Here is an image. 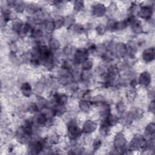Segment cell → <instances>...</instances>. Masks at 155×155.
I'll list each match as a JSON object with an SVG mask.
<instances>
[{
    "label": "cell",
    "instance_id": "cell-3",
    "mask_svg": "<svg viewBox=\"0 0 155 155\" xmlns=\"http://www.w3.org/2000/svg\"><path fill=\"white\" fill-rule=\"evenodd\" d=\"M82 133V130L79 128L74 120H71L69 121L67 125V134L70 140H75L78 139L81 136Z\"/></svg>",
    "mask_w": 155,
    "mask_h": 155
},
{
    "label": "cell",
    "instance_id": "cell-20",
    "mask_svg": "<svg viewBox=\"0 0 155 155\" xmlns=\"http://www.w3.org/2000/svg\"><path fill=\"white\" fill-rule=\"evenodd\" d=\"M79 107L82 112H88L90 108V104L87 100H81L79 103Z\"/></svg>",
    "mask_w": 155,
    "mask_h": 155
},
{
    "label": "cell",
    "instance_id": "cell-2",
    "mask_svg": "<svg viewBox=\"0 0 155 155\" xmlns=\"http://www.w3.org/2000/svg\"><path fill=\"white\" fill-rule=\"evenodd\" d=\"M147 141L145 137L140 134L135 135L130 143V150L137 151L139 150H146Z\"/></svg>",
    "mask_w": 155,
    "mask_h": 155
},
{
    "label": "cell",
    "instance_id": "cell-1",
    "mask_svg": "<svg viewBox=\"0 0 155 155\" xmlns=\"http://www.w3.org/2000/svg\"><path fill=\"white\" fill-rule=\"evenodd\" d=\"M114 147L115 150L119 153H125L127 150V140L122 133H118L115 136L114 139Z\"/></svg>",
    "mask_w": 155,
    "mask_h": 155
},
{
    "label": "cell",
    "instance_id": "cell-14",
    "mask_svg": "<svg viewBox=\"0 0 155 155\" xmlns=\"http://www.w3.org/2000/svg\"><path fill=\"white\" fill-rule=\"evenodd\" d=\"M21 91L25 97H30L32 94V88L31 85L28 82L23 83L21 86Z\"/></svg>",
    "mask_w": 155,
    "mask_h": 155
},
{
    "label": "cell",
    "instance_id": "cell-24",
    "mask_svg": "<svg viewBox=\"0 0 155 155\" xmlns=\"http://www.w3.org/2000/svg\"><path fill=\"white\" fill-rule=\"evenodd\" d=\"M91 77V74L90 73L89 70H84L80 75V78H81L82 81H83L84 82H88L90 81Z\"/></svg>",
    "mask_w": 155,
    "mask_h": 155
},
{
    "label": "cell",
    "instance_id": "cell-31",
    "mask_svg": "<svg viewBox=\"0 0 155 155\" xmlns=\"http://www.w3.org/2000/svg\"><path fill=\"white\" fill-rule=\"evenodd\" d=\"M101 145H102V141H101V140L100 139H99V138H96V139L94 140V142H93V150H94V151H96L97 150H98V149L100 148V147L101 146Z\"/></svg>",
    "mask_w": 155,
    "mask_h": 155
},
{
    "label": "cell",
    "instance_id": "cell-28",
    "mask_svg": "<svg viewBox=\"0 0 155 155\" xmlns=\"http://www.w3.org/2000/svg\"><path fill=\"white\" fill-rule=\"evenodd\" d=\"M93 65V63L91 61L87 60L82 64V68L83 70H90Z\"/></svg>",
    "mask_w": 155,
    "mask_h": 155
},
{
    "label": "cell",
    "instance_id": "cell-4",
    "mask_svg": "<svg viewBox=\"0 0 155 155\" xmlns=\"http://www.w3.org/2000/svg\"><path fill=\"white\" fill-rule=\"evenodd\" d=\"M45 145V141L36 140L30 142L28 145V151L31 154H38L44 150Z\"/></svg>",
    "mask_w": 155,
    "mask_h": 155
},
{
    "label": "cell",
    "instance_id": "cell-11",
    "mask_svg": "<svg viewBox=\"0 0 155 155\" xmlns=\"http://www.w3.org/2000/svg\"><path fill=\"white\" fill-rule=\"evenodd\" d=\"M151 82V76L149 72L143 71L141 73L139 78V83L144 86L148 87Z\"/></svg>",
    "mask_w": 155,
    "mask_h": 155
},
{
    "label": "cell",
    "instance_id": "cell-12",
    "mask_svg": "<svg viewBox=\"0 0 155 155\" xmlns=\"http://www.w3.org/2000/svg\"><path fill=\"white\" fill-rule=\"evenodd\" d=\"M129 24H130L131 30L135 34H140L142 33L143 27L139 20L134 18Z\"/></svg>",
    "mask_w": 155,
    "mask_h": 155
},
{
    "label": "cell",
    "instance_id": "cell-32",
    "mask_svg": "<svg viewBox=\"0 0 155 155\" xmlns=\"http://www.w3.org/2000/svg\"><path fill=\"white\" fill-rule=\"evenodd\" d=\"M116 108H117V112H118L119 114H122V113H124V111H125V105H124V104L123 102H118V103L117 104Z\"/></svg>",
    "mask_w": 155,
    "mask_h": 155
},
{
    "label": "cell",
    "instance_id": "cell-22",
    "mask_svg": "<svg viewBox=\"0 0 155 155\" xmlns=\"http://www.w3.org/2000/svg\"><path fill=\"white\" fill-rule=\"evenodd\" d=\"M54 25H55V28L58 29L62 27L64 25V18L61 16H58L54 18V20H53Z\"/></svg>",
    "mask_w": 155,
    "mask_h": 155
},
{
    "label": "cell",
    "instance_id": "cell-10",
    "mask_svg": "<svg viewBox=\"0 0 155 155\" xmlns=\"http://www.w3.org/2000/svg\"><path fill=\"white\" fill-rule=\"evenodd\" d=\"M155 52L154 47H150L145 49L142 53V59L146 62H150L154 59Z\"/></svg>",
    "mask_w": 155,
    "mask_h": 155
},
{
    "label": "cell",
    "instance_id": "cell-7",
    "mask_svg": "<svg viewBox=\"0 0 155 155\" xmlns=\"http://www.w3.org/2000/svg\"><path fill=\"white\" fill-rule=\"evenodd\" d=\"M106 11V7L103 4L97 3L92 6V14L96 17L103 16L105 14Z\"/></svg>",
    "mask_w": 155,
    "mask_h": 155
},
{
    "label": "cell",
    "instance_id": "cell-29",
    "mask_svg": "<svg viewBox=\"0 0 155 155\" xmlns=\"http://www.w3.org/2000/svg\"><path fill=\"white\" fill-rule=\"evenodd\" d=\"M27 110L28 112L31 113H36L39 110V107L38 105H36L35 103H31L29 104Z\"/></svg>",
    "mask_w": 155,
    "mask_h": 155
},
{
    "label": "cell",
    "instance_id": "cell-21",
    "mask_svg": "<svg viewBox=\"0 0 155 155\" xmlns=\"http://www.w3.org/2000/svg\"><path fill=\"white\" fill-rule=\"evenodd\" d=\"M39 8L35 4H30L26 6V10L30 14H35L39 12Z\"/></svg>",
    "mask_w": 155,
    "mask_h": 155
},
{
    "label": "cell",
    "instance_id": "cell-33",
    "mask_svg": "<svg viewBox=\"0 0 155 155\" xmlns=\"http://www.w3.org/2000/svg\"><path fill=\"white\" fill-rule=\"evenodd\" d=\"M72 52V47L70 45L65 46L63 49V53L65 55H70Z\"/></svg>",
    "mask_w": 155,
    "mask_h": 155
},
{
    "label": "cell",
    "instance_id": "cell-13",
    "mask_svg": "<svg viewBox=\"0 0 155 155\" xmlns=\"http://www.w3.org/2000/svg\"><path fill=\"white\" fill-rule=\"evenodd\" d=\"M54 101L58 105H65L68 101V96L64 93H56L54 95Z\"/></svg>",
    "mask_w": 155,
    "mask_h": 155
},
{
    "label": "cell",
    "instance_id": "cell-27",
    "mask_svg": "<svg viewBox=\"0 0 155 155\" xmlns=\"http://www.w3.org/2000/svg\"><path fill=\"white\" fill-rule=\"evenodd\" d=\"M84 8V3L82 1H76L74 4V10L76 12H80Z\"/></svg>",
    "mask_w": 155,
    "mask_h": 155
},
{
    "label": "cell",
    "instance_id": "cell-16",
    "mask_svg": "<svg viewBox=\"0 0 155 155\" xmlns=\"http://www.w3.org/2000/svg\"><path fill=\"white\" fill-rule=\"evenodd\" d=\"M12 7L18 13L22 12L25 8V3L21 1H13Z\"/></svg>",
    "mask_w": 155,
    "mask_h": 155
},
{
    "label": "cell",
    "instance_id": "cell-18",
    "mask_svg": "<svg viewBox=\"0 0 155 155\" xmlns=\"http://www.w3.org/2000/svg\"><path fill=\"white\" fill-rule=\"evenodd\" d=\"M44 28L48 34L51 33L56 29L53 20H48L44 22Z\"/></svg>",
    "mask_w": 155,
    "mask_h": 155
},
{
    "label": "cell",
    "instance_id": "cell-15",
    "mask_svg": "<svg viewBox=\"0 0 155 155\" xmlns=\"http://www.w3.org/2000/svg\"><path fill=\"white\" fill-rule=\"evenodd\" d=\"M104 120L106 122V123L110 127H111V126L116 125L117 124V122H119V119L117 116L110 113L106 117L104 118Z\"/></svg>",
    "mask_w": 155,
    "mask_h": 155
},
{
    "label": "cell",
    "instance_id": "cell-26",
    "mask_svg": "<svg viewBox=\"0 0 155 155\" xmlns=\"http://www.w3.org/2000/svg\"><path fill=\"white\" fill-rule=\"evenodd\" d=\"M116 21H115L113 19H110L108 20L107 22V25L105 26L106 29L109 30H115V26L116 24Z\"/></svg>",
    "mask_w": 155,
    "mask_h": 155
},
{
    "label": "cell",
    "instance_id": "cell-34",
    "mask_svg": "<svg viewBox=\"0 0 155 155\" xmlns=\"http://www.w3.org/2000/svg\"><path fill=\"white\" fill-rule=\"evenodd\" d=\"M154 101H152L150 105H149V107H148V109H149V111L153 113H154Z\"/></svg>",
    "mask_w": 155,
    "mask_h": 155
},
{
    "label": "cell",
    "instance_id": "cell-6",
    "mask_svg": "<svg viewBox=\"0 0 155 155\" xmlns=\"http://www.w3.org/2000/svg\"><path fill=\"white\" fill-rule=\"evenodd\" d=\"M153 10L150 5H144L140 7L138 11V15L142 19H150L153 16Z\"/></svg>",
    "mask_w": 155,
    "mask_h": 155
},
{
    "label": "cell",
    "instance_id": "cell-19",
    "mask_svg": "<svg viewBox=\"0 0 155 155\" xmlns=\"http://www.w3.org/2000/svg\"><path fill=\"white\" fill-rule=\"evenodd\" d=\"M155 131V125L153 122H151L147 125L145 128V135L146 136H153Z\"/></svg>",
    "mask_w": 155,
    "mask_h": 155
},
{
    "label": "cell",
    "instance_id": "cell-8",
    "mask_svg": "<svg viewBox=\"0 0 155 155\" xmlns=\"http://www.w3.org/2000/svg\"><path fill=\"white\" fill-rule=\"evenodd\" d=\"M116 56L118 58H124L127 53V45L123 42H118L114 47Z\"/></svg>",
    "mask_w": 155,
    "mask_h": 155
},
{
    "label": "cell",
    "instance_id": "cell-23",
    "mask_svg": "<svg viewBox=\"0 0 155 155\" xmlns=\"http://www.w3.org/2000/svg\"><path fill=\"white\" fill-rule=\"evenodd\" d=\"M68 28L71 29L72 31L76 33H81L84 30V27L79 24H73Z\"/></svg>",
    "mask_w": 155,
    "mask_h": 155
},
{
    "label": "cell",
    "instance_id": "cell-25",
    "mask_svg": "<svg viewBox=\"0 0 155 155\" xmlns=\"http://www.w3.org/2000/svg\"><path fill=\"white\" fill-rule=\"evenodd\" d=\"M128 23L126 20H123L120 21L116 22L115 26V30H124L127 27Z\"/></svg>",
    "mask_w": 155,
    "mask_h": 155
},
{
    "label": "cell",
    "instance_id": "cell-30",
    "mask_svg": "<svg viewBox=\"0 0 155 155\" xmlns=\"http://www.w3.org/2000/svg\"><path fill=\"white\" fill-rule=\"evenodd\" d=\"M107 30L105 26H104L102 24H100L99 25L97 26L96 28V33L98 35H102L105 33V31Z\"/></svg>",
    "mask_w": 155,
    "mask_h": 155
},
{
    "label": "cell",
    "instance_id": "cell-5",
    "mask_svg": "<svg viewBox=\"0 0 155 155\" xmlns=\"http://www.w3.org/2000/svg\"><path fill=\"white\" fill-rule=\"evenodd\" d=\"M88 51L87 48H78L74 52V62L76 64H82L84 62L88 60Z\"/></svg>",
    "mask_w": 155,
    "mask_h": 155
},
{
    "label": "cell",
    "instance_id": "cell-17",
    "mask_svg": "<svg viewBox=\"0 0 155 155\" xmlns=\"http://www.w3.org/2000/svg\"><path fill=\"white\" fill-rule=\"evenodd\" d=\"M48 44H49V48L51 49V50L56 51L58 50L61 47V44L59 41L54 38H50L48 41Z\"/></svg>",
    "mask_w": 155,
    "mask_h": 155
},
{
    "label": "cell",
    "instance_id": "cell-9",
    "mask_svg": "<svg viewBox=\"0 0 155 155\" xmlns=\"http://www.w3.org/2000/svg\"><path fill=\"white\" fill-rule=\"evenodd\" d=\"M97 128V124L91 120H87L83 124L82 131L86 134L94 132Z\"/></svg>",
    "mask_w": 155,
    "mask_h": 155
}]
</instances>
